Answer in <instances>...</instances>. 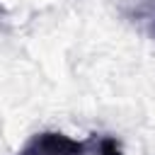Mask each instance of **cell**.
<instances>
[{
    "mask_svg": "<svg viewBox=\"0 0 155 155\" xmlns=\"http://www.w3.org/2000/svg\"><path fill=\"white\" fill-rule=\"evenodd\" d=\"M17 155H92V136L78 140L61 131H39L19 148Z\"/></svg>",
    "mask_w": 155,
    "mask_h": 155,
    "instance_id": "cell-1",
    "label": "cell"
},
{
    "mask_svg": "<svg viewBox=\"0 0 155 155\" xmlns=\"http://www.w3.org/2000/svg\"><path fill=\"white\" fill-rule=\"evenodd\" d=\"M92 153L94 155H124V148L121 143L114 138V136H107V133H92Z\"/></svg>",
    "mask_w": 155,
    "mask_h": 155,
    "instance_id": "cell-2",
    "label": "cell"
}]
</instances>
